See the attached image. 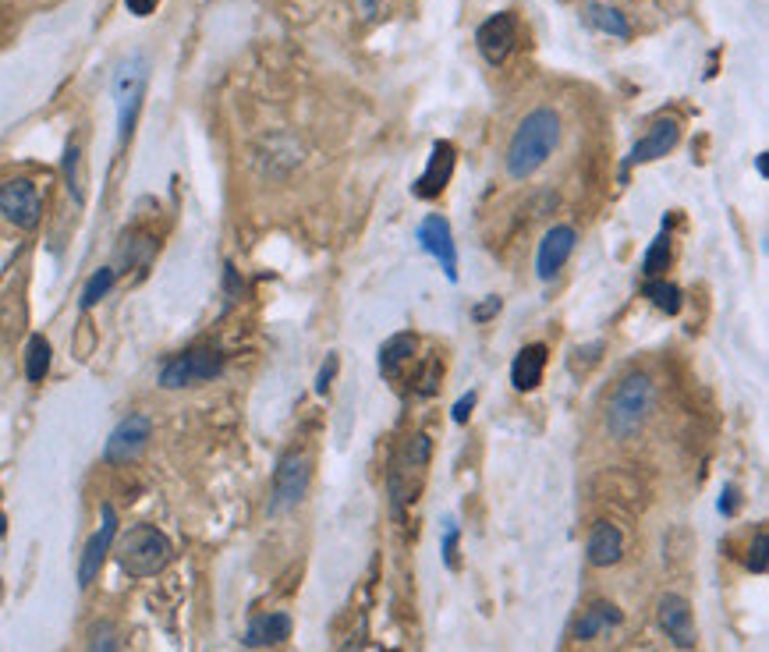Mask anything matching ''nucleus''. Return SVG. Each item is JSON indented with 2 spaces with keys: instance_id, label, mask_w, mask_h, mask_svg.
<instances>
[{
  "instance_id": "1",
  "label": "nucleus",
  "mask_w": 769,
  "mask_h": 652,
  "mask_svg": "<svg viewBox=\"0 0 769 652\" xmlns=\"http://www.w3.org/2000/svg\"><path fill=\"white\" fill-rule=\"evenodd\" d=\"M560 142V114L550 107H536L521 117L518 128H514L511 142H507V178L511 181H529L532 174L543 167L553 156Z\"/></svg>"
},
{
  "instance_id": "2",
  "label": "nucleus",
  "mask_w": 769,
  "mask_h": 652,
  "mask_svg": "<svg viewBox=\"0 0 769 652\" xmlns=\"http://www.w3.org/2000/svg\"><path fill=\"white\" fill-rule=\"evenodd\" d=\"M653 412V380L645 373H628L606 401V433L614 440H635Z\"/></svg>"
},
{
  "instance_id": "3",
  "label": "nucleus",
  "mask_w": 769,
  "mask_h": 652,
  "mask_svg": "<svg viewBox=\"0 0 769 652\" xmlns=\"http://www.w3.org/2000/svg\"><path fill=\"white\" fill-rule=\"evenodd\" d=\"M174 550L171 539L160 532L156 525H135L128 528L121 543H117V567L128 578H153L171 564Z\"/></svg>"
},
{
  "instance_id": "4",
  "label": "nucleus",
  "mask_w": 769,
  "mask_h": 652,
  "mask_svg": "<svg viewBox=\"0 0 769 652\" xmlns=\"http://www.w3.org/2000/svg\"><path fill=\"white\" fill-rule=\"evenodd\" d=\"M149 64L142 54H132L117 64L114 71V103H117V142L125 146L135 132V117L142 107V93H146Z\"/></svg>"
},
{
  "instance_id": "5",
  "label": "nucleus",
  "mask_w": 769,
  "mask_h": 652,
  "mask_svg": "<svg viewBox=\"0 0 769 652\" xmlns=\"http://www.w3.org/2000/svg\"><path fill=\"white\" fill-rule=\"evenodd\" d=\"M224 373V355L217 348H188L181 355H174L171 362H164L160 369V387L164 390H185L210 383Z\"/></svg>"
},
{
  "instance_id": "6",
  "label": "nucleus",
  "mask_w": 769,
  "mask_h": 652,
  "mask_svg": "<svg viewBox=\"0 0 769 652\" xmlns=\"http://www.w3.org/2000/svg\"><path fill=\"white\" fill-rule=\"evenodd\" d=\"M309 479H312V465L302 451H288L277 461V472H273V497H270L273 518L302 504V497L309 493Z\"/></svg>"
},
{
  "instance_id": "7",
  "label": "nucleus",
  "mask_w": 769,
  "mask_h": 652,
  "mask_svg": "<svg viewBox=\"0 0 769 652\" xmlns=\"http://www.w3.org/2000/svg\"><path fill=\"white\" fill-rule=\"evenodd\" d=\"M0 217L15 224L18 231H36L39 217H43V199H39L36 181L29 178H11L0 181Z\"/></svg>"
},
{
  "instance_id": "8",
  "label": "nucleus",
  "mask_w": 769,
  "mask_h": 652,
  "mask_svg": "<svg viewBox=\"0 0 769 652\" xmlns=\"http://www.w3.org/2000/svg\"><path fill=\"white\" fill-rule=\"evenodd\" d=\"M149 433H153V422H149V415H142V412L125 415V419L114 426V433L107 436L103 461H107V465H128V461H135L142 451H146Z\"/></svg>"
},
{
  "instance_id": "9",
  "label": "nucleus",
  "mask_w": 769,
  "mask_h": 652,
  "mask_svg": "<svg viewBox=\"0 0 769 652\" xmlns=\"http://www.w3.org/2000/svg\"><path fill=\"white\" fill-rule=\"evenodd\" d=\"M415 238H419L422 252H429V256L440 263L443 277L458 280V245H454V234H451V224L440 217V213H433V217H426L419 224V231H415Z\"/></svg>"
},
{
  "instance_id": "10",
  "label": "nucleus",
  "mask_w": 769,
  "mask_h": 652,
  "mask_svg": "<svg viewBox=\"0 0 769 652\" xmlns=\"http://www.w3.org/2000/svg\"><path fill=\"white\" fill-rule=\"evenodd\" d=\"M114 536H117V511L110 504H103L100 507V528L89 536L86 550H82V557H78V585H82V589H89L93 578L100 575L103 560H107L110 546H114Z\"/></svg>"
},
{
  "instance_id": "11",
  "label": "nucleus",
  "mask_w": 769,
  "mask_h": 652,
  "mask_svg": "<svg viewBox=\"0 0 769 652\" xmlns=\"http://www.w3.org/2000/svg\"><path fill=\"white\" fill-rule=\"evenodd\" d=\"M514 43H518V18H514L511 11H500V15L486 18V22L479 25V32H475V47H479V54L486 57L493 68L511 57Z\"/></svg>"
},
{
  "instance_id": "12",
  "label": "nucleus",
  "mask_w": 769,
  "mask_h": 652,
  "mask_svg": "<svg viewBox=\"0 0 769 652\" xmlns=\"http://www.w3.org/2000/svg\"><path fill=\"white\" fill-rule=\"evenodd\" d=\"M578 245V231L571 224H553L550 231L543 234V241H539V252H536V277L539 280H553L560 270H564V263L571 259V252H575Z\"/></svg>"
},
{
  "instance_id": "13",
  "label": "nucleus",
  "mask_w": 769,
  "mask_h": 652,
  "mask_svg": "<svg viewBox=\"0 0 769 652\" xmlns=\"http://www.w3.org/2000/svg\"><path fill=\"white\" fill-rule=\"evenodd\" d=\"M656 617H660V628L667 631V638L677 649H695V617H692V603L677 592H667L656 606Z\"/></svg>"
},
{
  "instance_id": "14",
  "label": "nucleus",
  "mask_w": 769,
  "mask_h": 652,
  "mask_svg": "<svg viewBox=\"0 0 769 652\" xmlns=\"http://www.w3.org/2000/svg\"><path fill=\"white\" fill-rule=\"evenodd\" d=\"M677 139H681V125H677L674 117L653 121V128L631 146L628 160H624V174H628L631 167H638V163H653V160H660V156H667L670 149L677 146Z\"/></svg>"
},
{
  "instance_id": "15",
  "label": "nucleus",
  "mask_w": 769,
  "mask_h": 652,
  "mask_svg": "<svg viewBox=\"0 0 769 652\" xmlns=\"http://www.w3.org/2000/svg\"><path fill=\"white\" fill-rule=\"evenodd\" d=\"M454 146L451 142H436L433 153H429V163H426V171L419 174V181H415V195L419 199H436V195L443 192V188L451 185V174H454Z\"/></svg>"
},
{
  "instance_id": "16",
  "label": "nucleus",
  "mask_w": 769,
  "mask_h": 652,
  "mask_svg": "<svg viewBox=\"0 0 769 652\" xmlns=\"http://www.w3.org/2000/svg\"><path fill=\"white\" fill-rule=\"evenodd\" d=\"M624 553V532L610 521H599L592 525L589 532V543H585V560L592 567H614Z\"/></svg>"
},
{
  "instance_id": "17",
  "label": "nucleus",
  "mask_w": 769,
  "mask_h": 652,
  "mask_svg": "<svg viewBox=\"0 0 769 652\" xmlns=\"http://www.w3.org/2000/svg\"><path fill=\"white\" fill-rule=\"evenodd\" d=\"M546 358H550L546 344H529V348H521L518 355H514V362H511V383H514V390H521V394L536 390L539 383H543Z\"/></svg>"
},
{
  "instance_id": "18",
  "label": "nucleus",
  "mask_w": 769,
  "mask_h": 652,
  "mask_svg": "<svg viewBox=\"0 0 769 652\" xmlns=\"http://www.w3.org/2000/svg\"><path fill=\"white\" fill-rule=\"evenodd\" d=\"M291 617L288 614H259L249 621V628H245V638L241 642L249 645V649H270V645H280V642H288L291 638Z\"/></svg>"
},
{
  "instance_id": "19",
  "label": "nucleus",
  "mask_w": 769,
  "mask_h": 652,
  "mask_svg": "<svg viewBox=\"0 0 769 652\" xmlns=\"http://www.w3.org/2000/svg\"><path fill=\"white\" fill-rule=\"evenodd\" d=\"M621 621H624V614L617 610L614 603H606V599H596V603H592L589 610H582V617H578L575 638H578V642H592V638H599L606 628H617Z\"/></svg>"
},
{
  "instance_id": "20",
  "label": "nucleus",
  "mask_w": 769,
  "mask_h": 652,
  "mask_svg": "<svg viewBox=\"0 0 769 652\" xmlns=\"http://www.w3.org/2000/svg\"><path fill=\"white\" fill-rule=\"evenodd\" d=\"M585 25L596 32H603V36H614V39H631V25L628 18L621 15L617 8H610V4H603V0H589L585 4Z\"/></svg>"
},
{
  "instance_id": "21",
  "label": "nucleus",
  "mask_w": 769,
  "mask_h": 652,
  "mask_svg": "<svg viewBox=\"0 0 769 652\" xmlns=\"http://www.w3.org/2000/svg\"><path fill=\"white\" fill-rule=\"evenodd\" d=\"M153 252H156L153 234L128 231L125 238H121V245H117V266H121V270H132V266H139V270H142V266L153 259Z\"/></svg>"
},
{
  "instance_id": "22",
  "label": "nucleus",
  "mask_w": 769,
  "mask_h": 652,
  "mask_svg": "<svg viewBox=\"0 0 769 652\" xmlns=\"http://www.w3.org/2000/svg\"><path fill=\"white\" fill-rule=\"evenodd\" d=\"M412 355H415V334H394L380 348V373L387 376V380H397L404 362H412Z\"/></svg>"
},
{
  "instance_id": "23",
  "label": "nucleus",
  "mask_w": 769,
  "mask_h": 652,
  "mask_svg": "<svg viewBox=\"0 0 769 652\" xmlns=\"http://www.w3.org/2000/svg\"><path fill=\"white\" fill-rule=\"evenodd\" d=\"M50 358H54V351H50V341L43 334H32L29 344H25V376H29V383H43V380H47Z\"/></svg>"
},
{
  "instance_id": "24",
  "label": "nucleus",
  "mask_w": 769,
  "mask_h": 652,
  "mask_svg": "<svg viewBox=\"0 0 769 652\" xmlns=\"http://www.w3.org/2000/svg\"><path fill=\"white\" fill-rule=\"evenodd\" d=\"M642 295L649 298V302H653L660 312H667V316H677V312H681V288H677V284H670V280L649 277V280H645Z\"/></svg>"
},
{
  "instance_id": "25",
  "label": "nucleus",
  "mask_w": 769,
  "mask_h": 652,
  "mask_svg": "<svg viewBox=\"0 0 769 652\" xmlns=\"http://www.w3.org/2000/svg\"><path fill=\"white\" fill-rule=\"evenodd\" d=\"M114 280H117V270L114 266H100V270L93 273V277L86 280V288H82V298H78V309L89 312L100 298L110 295V288H114Z\"/></svg>"
},
{
  "instance_id": "26",
  "label": "nucleus",
  "mask_w": 769,
  "mask_h": 652,
  "mask_svg": "<svg viewBox=\"0 0 769 652\" xmlns=\"http://www.w3.org/2000/svg\"><path fill=\"white\" fill-rule=\"evenodd\" d=\"M429 454H433V443H429L426 433H412L408 440H404L401 454H397V465L408 468V472H419V468H426Z\"/></svg>"
},
{
  "instance_id": "27",
  "label": "nucleus",
  "mask_w": 769,
  "mask_h": 652,
  "mask_svg": "<svg viewBox=\"0 0 769 652\" xmlns=\"http://www.w3.org/2000/svg\"><path fill=\"white\" fill-rule=\"evenodd\" d=\"M440 376H443V362H440V358H426V362L419 365V373L412 376V390L419 397H433L436 387H440Z\"/></svg>"
},
{
  "instance_id": "28",
  "label": "nucleus",
  "mask_w": 769,
  "mask_h": 652,
  "mask_svg": "<svg viewBox=\"0 0 769 652\" xmlns=\"http://www.w3.org/2000/svg\"><path fill=\"white\" fill-rule=\"evenodd\" d=\"M667 263H670V241H667V234H660V238L645 249V256H642V273L645 277H660L663 270H667Z\"/></svg>"
},
{
  "instance_id": "29",
  "label": "nucleus",
  "mask_w": 769,
  "mask_h": 652,
  "mask_svg": "<svg viewBox=\"0 0 769 652\" xmlns=\"http://www.w3.org/2000/svg\"><path fill=\"white\" fill-rule=\"evenodd\" d=\"M89 652H121V638L110 621H96L89 628Z\"/></svg>"
},
{
  "instance_id": "30",
  "label": "nucleus",
  "mask_w": 769,
  "mask_h": 652,
  "mask_svg": "<svg viewBox=\"0 0 769 652\" xmlns=\"http://www.w3.org/2000/svg\"><path fill=\"white\" fill-rule=\"evenodd\" d=\"M64 185H68L71 199L82 202V185H78V146L75 142H68V149H64Z\"/></svg>"
},
{
  "instance_id": "31",
  "label": "nucleus",
  "mask_w": 769,
  "mask_h": 652,
  "mask_svg": "<svg viewBox=\"0 0 769 652\" xmlns=\"http://www.w3.org/2000/svg\"><path fill=\"white\" fill-rule=\"evenodd\" d=\"M745 564H748V571H755V575H766V528L755 532L752 546H748Z\"/></svg>"
},
{
  "instance_id": "32",
  "label": "nucleus",
  "mask_w": 769,
  "mask_h": 652,
  "mask_svg": "<svg viewBox=\"0 0 769 652\" xmlns=\"http://www.w3.org/2000/svg\"><path fill=\"white\" fill-rule=\"evenodd\" d=\"M458 539H461V528L454 525V521H447V528H443V546H440V550H443V564L451 567V571L458 567Z\"/></svg>"
},
{
  "instance_id": "33",
  "label": "nucleus",
  "mask_w": 769,
  "mask_h": 652,
  "mask_svg": "<svg viewBox=\"0 0 769 652\" xmlns=\"http://www.w3.org/2000/svg\"><path fill=\"white\" fill-rule=\"evenodd\" d=\"M337 365H341V358L327 355V362H323V369H319V376H316V394H327L330 390V383H334V376H337Z\"/></svg>"
},
{
  "instance_id": "34",
  "label": "nucleus",
  "mask_w": 769,
  "mask_h": 652,
  "mask_svg": "<svg viewBox=\"0 0 769 652\" xmlns=\"http://www.w3.org/2000/svg\"><path fill=\"white\" fill-rule=\"evenodd\" d=\"M475 401H479V394H475V390H468V394L461 397V401H458V404H454V408H451V419L458 422V426H465V422H468V415H472Z\"/></svg>"
},
{
  "instance_id": "35",
  "label": "nucleus",
  "mask_w": 769,
  "mask_h": 652,
  "mask_svg": "<svg viewBox=\"0 0 769 652\" xmlns=\"http://www.w3.org/2000/svg\"><path fill=\"white\" fill-rule=\"evenodd\" d=\"M500 309H504V302H500L497 295H490V298H486V302L475 305V309H472V319H475V323H486V319H493Z\"/></svg>"
},
{
  "instance_id": "36",
  "label": "nucleus",
  "mask_w": 769,
  "mask_h": 652,
  "mask_svg": "<svg viewBox=\"0 0 769 652\" xmlns=\"http://www.w3.org/2000/svg\"><path fill=\"white\" fill-rule=\"evenodd\" d=\"M741 507V493L738 486H723V497H720V514H727V518H734Z\"/></svg>"
},
{
  "instance_id": "37",
  "label": "nucleus",
  "mask_w": 769,
  "mask_h": 652,
  "mask_svg": "<svg viewBox=\"0 0 769 652\" xmlns=\"http://www.w3.org/2000/svg\"><path fill=\"white\" fill-rule=\"evenodd\" d=\"M125 8L132 11V15L146 18V15H153L156 11V0H125Z\"/></svg>"
},
{
  "instance_id": "38",
  "label": "nucleus",
  "mask_w": 769,
  "mask_h": 652,
  "mask_svg": "<svg viewBox=\"0 0 769 652\" xmlns=\"http://www.w3.org/2000/svg\"><path fill=\"white\" fill-rule=\"evenodd\" d=\"M224 288H227V295H238L241 291V280H238V270H234V266L224 270Z\"/></svg>"
},
{
  "instance_id": "39",
  "label": "nucleus",
  "mask_w": 769,
  "mask_h": 652,
  "mask_svg": "<svg viewBox=\"0 0 769 652\" xmlns=\"http://www.w3.org/2000/svg\"><path fill=\"white\" fill-rule=\"evenodd\" d=\"M358 649H362V631H358V635H351L348 642H344L341 652H358Z\"/></svg>"
},
{
  "instance_id": "40",
  "label": "nucleus",
  "mask_w": 769,
  "mask_h": 652,
  "mask_svg": "<svg viewBox=\"0 0 769 652\" xmlns=\"http://www.w3.org/2000/svg\"><path fill=\"white\" fill-rule=\"evenodd\" d=\"M755 171H759V178H766V174H769V163H766V153H759V156H755Z\"/></svg>"
},
{
  "instance_id": "41",
  "label": "nucleus",
  "mask_w": 769,
  "mask_h": 652,
  "mask_svg": "<svg viewBox=\"0 0 769 652\" xmlns=\"http://www.w3.org/2000/svg\"><path fill=\"white\" fill-rule=\"evenodd\" d=\"M358 4H362V11H366V18H373L376 8H380V0H358Z\"/></svg>"
},
{
  "instance_id": "42",
  "label": "nucleus",
  "mask_w": 769,
  "mask_h": 652,
  "mask_svg": "<svg viewBox=\"0 0 769 652\" xmlns=\"http://www.w3.org/2000/svg\"><path fill=\"white\" fill-rule=\"evenodd\" d=\"M4 528H8V518H4V511H0V536H4Z\"/></svg>"
}]
</instances>
